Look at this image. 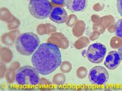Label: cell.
<instances>
[{
    "label": "cell",
    "instance_id": "277c9868",
    "mask_svg": "<svg viewBox=\"0 0 122 91\" xmlns=\"http://www.w3.org/2000/svg\"><path fill=\"white\" fill-rule=\"evenodd\" d=\"M28 8L33 17L41 20L46 19L49 16L53 8L48 0H30Z\"/></svg>",
    "mask_w": 122,
    "mask_h": 91
},
{
    "label": "cell",
    "instance_id": "5b68a950",
    "mask_svg": "<svg viewBox=\"0 0 122 91\" xmlns=\"http://www.w3.org/2000/svg\"><path fill=\"white\" fill-rule=\"evenodd\" d=\"M107 51L105 46L100 43H96L90 45L87 51L86 56L89 60L94 63H100L102 62Z\"/></svg>",
    "mask_w": 122,
    "mask_h": 91
},
{
    "label": "cell",
    "instance_id": "9c48e42d",
    "mask_svg": "<svg viewBox=\"0 0 122 91\" xmlns=\"http://www.w3.org/2000/svg\"><path fill=\"white\" fill-rule=\"evenodd\" d=\"M87 0H68L66 3L67 8L73 12L83 11L86 8Z\"/></svg>",
    "mask_w": 122,
    "mask_h": 91
},
{
    "label": "cell",
    "instance_id": "7a4b0ae2",
    "mask_svg": "<svg viewBox=\"0 0 122 91\" xmlns=\"http://www.w3.org/2000/svg\"><path fill=\"white\" fill-rule=\"evenodd\" d=\"M40 43L38 36L32 32L21 34L16 39L15 46L17 51L20 54L30 56L34 53Z\"/></svg>",
    "mask_w": 122,
    "mask_h": 91
},
{
    "label": "cell",
    "instance_id": "4fadbf2b",
    "mask_svg": "<svg viewBox=\"0 0 122 91\" xmlns=\"http://www.w3.org/2000/svg\"><path fill=\"white\" fill-rule=\"evenodd\" d=\"M118 52L120 55L121 61H122V45L118 49Z\"/></svg>",
    "mask_w": 122,
    "mask_h": 91
},
{
    "label": "cell",
    "instance_id": "6da1fadb",
    "mask_svg": "<svg viewBox=\"0 0 122 91\" xmlns=\"http://www.w3.org/2000/svg\"><path fill=\"white\" fill-rule=\"evenodd\" d=\"M31 60L33 67L39 74L46 75L53 72L60 65L61 53L56 44L43 43L33 54Z\"/></svg>",
    "mask_w": 122,
    "mask_h": 91
},
{
    "label": "cell",
    "instance_id": "3957f363",
    "mask_svg": "<svg viewBox=\"0 0 122 91\" xmlns=\"http://www.w3.org/2000/svg\"><path fill=\"white\" fill-rule=\"evenodd\" d=\"M39 73L33 67L26 65L21 67L16 71L15 80L18 85L24 87L35 86L39 84Z\"/></svg>",
    "mask_w": 122,
    "mask_h": 91
},
{
    "label": "cell",
    "instance_id": "52a82bcc",
    "mask_svg": "<svg viewBox=\"0 0 122 91\" xmlns=\"http://www.w3.org/2000/svg\"><path fill=\"white\" fill-rule=\"evenodd\" d=\"M50 19L57 24H62L66 22L68 19L66 11L63 8L56 6L53 8L49 16Z\"/></svg>",
    "mask_w": 122,
    "mask_h": 91
},
{
    "label": "cell",
    "instance_id": "ba28073f",
    "mask_svg": "<svg viewBox=\"0 0 122 91\" xmlns=\"http://www.w3.org/2000/svg\"><path fill=\"white\" fill-rule=\"evenodd\" d=\"M121 60L118 52L115 50L112 51L108 53L106 57L104 64L108 69L114 70L119 66Z\"/></svg>",
    "mask_w": 122,
    "mask_h": 91
},
{
    "label": "cell",
    "instance_id": "30bf717a",
    "mask_svg": "<svg viewBox=\"0 0 122 91\" xmlns=\"http://www.w3.org/2000/svg\"><path fill=\"white\" fill-rule=\"evenodd\" d=\"M115 34L122 38V18L119 19L115 24Z\"/></svg>",
    "mask_w": 122,
    "mask_h": 91
},
{
    "label": "cell",
    "instance_id": "7c38bea8",
    "mask_svg": "<svg viewBox=\"0 0 122 91\" xmlns=\"http://www.w3.org/2000/svg\"><path fill=\"white\" fill-rule=\"evenodd\" d=\"M54 4L58 5H62L66 3L68 0H50Z\"/></svg>",
    "mask_w": 122,
    "mask_h": 91
},
{
    "label": "cell",
    "instance_id": "8992f818",
    "mask_svg": "<svg viewBox=\"0 0 122 91\" xmlns=\"http://www.w3.org/2000/svg\"><path fill=\"white\" fill-rule=\"evenodd\" d=\"M88 77L92 84L97 86L103 85L107 82L109 78V73L104 67L95 66L90 71Z\"/></svg>",
    "mask_w": 122,
    "mask_h": 91
},
{
    "label": "cell",
    "instance_id": "8fae6325",
    "mask_svg": "<svg viewBox=\"0 0 122 91\" xmlns=\"http://www.w3.org/2000/svg\"><path fill=\"white\" fill-rule=\"evenodd\" d=\"M117 8L118 13L122 17V0H117Z\"/></svg>",
    "mask_w": 122,
    "mask_h": 91
}]
</instances>
